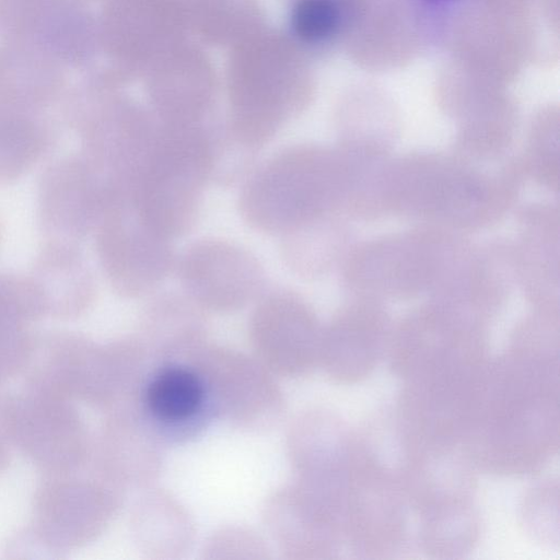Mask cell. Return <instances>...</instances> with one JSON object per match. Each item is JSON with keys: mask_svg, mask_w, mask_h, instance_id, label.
<instances>
[{"mask_svg": "<svg viewBox=\"0 0 560 560\" xmlns=\"http://www.w3.org/2000/svg\"><path fill=\"white\" fill-rule=\"evenodd\" d=\"M462 445L486 471L540 469L559 446V318L535 312L520 323L504 354L485 361L474 385Z\"/></svg>", "mask_w": 560, "mask_h": 560, "instance_id": "1", "label": "cell"}, {"mask_svg": "<svg viewBox=\"0 0 560 560\" xmlns=\"http://www.w3.org/2000/svg\"><path fill=\"white\" fill-rule=\"evenodd\" d=\"M455 153H410L393 159L386 183L388 214L464 232L487 228L506 214L524 177L518 160L493 168Z\"/></svg>", "mask_w": 560, "mask_h": 560, "instance_id": "2", "label": "cell"}, {"mask_svg": "<svg viewBox=\"0 0 560 560\" xmlns=\"http://www.w3.org/2000/svg\"><path fill=\"white\" fill-rule=\"evenodd\" d=\"M478 246L460 232L429 226L395 233L351 248L343 281L354 296L453 302L469 279Z\"/></svg>", "mask_w": 560, "mask_h": 560, "instance_id": "3", "label": "cell"}, {"mask_svg": "<svg viewBox=\"0 0 560 560\" xmlns=\"http://www.w3.org/2000/svg\"><path fill=\"white\" fill-rule=\"evenodd\" d=\"M352 175L340 147H294L275 156L247 182L241 210L255 228L284 234L334 215H348Z\"/></svg>", "mask_w": 560, "mask_h": 560, "instance_id": "4", "label": "cell"}, {"mask_svg": "<svg viewBox=\"0 0 560 560\" xmlns=\"http://www.w3.org/2000/svg\"><path fill=\"white\" fill-rule=\"evenodd\" d=\"M486 320L429 300L392 327L390 368L404 384L448 385L472 377L486 361Z\"/></svg>", "mask_w": 560, "mask_h": 560, "instance_id": "5", "label": "cell"}, {"mask_svg": "<svg viewBox=\"0 0 560 560\" xmlns=\"http://www.w3.org/2000/svg\"><path fill=\"white\" fill-rule=\"evenodd\" d=\"M211 170L209 141L201 135L172 130L155 137L131 191L141 218L168 240L186 233Z\"/></svg>", "mask_w": 560, "mask_h": 560, "instance_id": "6", "label": "cell"}, {"mask_svg": "<svg viewBox=\"0 0 560 560\" xmlns=\"http://www.w3.org/2000/svg\"><path fill=\"white\" fill-rule=\"evenodd\" d=\"M201 374L215 418L249 432L277 425L285 399L277 376L255 355L208 340L186 358Z\"/></svg>", "mask_w": 560, "mask_h": 560, "instance_id": "7", "label": "cell"}, {"mask_svg": "<svg viewBox=\"0 0 560 560\" xmlns=\"http://www.w3.org/2000/svg\"><path fill=\"white\" fill-rule=\"evenodd\" d=\"M406 502L400 479L359 441L345 498V545L369 558L398 551L407 536Z\"/></svg>", "mask_w": 560, "mask_h": 560, "instance_id": "8", "label": "cell"}, {"mask_svg": "<svg viewBox=\"0 0 560 560\" xmlns=\"http://www.w3.org/2000/svg\"><path fill=\"white\" fill-rule=\"evenodd\" d=\"M95 226L100 259L119 293L151 291L173 266L168 238L144 222L130 192L107 190Z\"/></svg>", "mask_w": 560, "mask_h": 560, "instance_id": "9", "label": "cell"}, {"mask_svg": "<svg viewBox=\"0 0 560 560\" xmlns=\"http://www.w3.org/2000/svg\"><path fill=\"white\" fill-rule=\"evenodd\" d=\"M133 401L165 446L195 441L217 419L201 374L186 359L156 362L147 370Z\"/></svg>", "mask_w": 560, "mask_h": 560, "instance_id": "10", "label": "cell"}, {"mask_svg": "<svg viewBox=\"0 0 560 560\" xmlns=\"http://www.w3.org/2000/svg\"><path fill=\"white\" fill-rule=\"evenodd\" d=\"M322 332L313 310L288 292L261 300L248 325L254 355L272 374L288 378L305 376L319 365Z\"/></svg>", "mask_w": 560, "mask_h": 560, "instance_id": "11", "label": "cell"}, {"mask_svg": "<svg viewBox=\"0 0 560 560\" xmlns=\"http://www.w3.org/2000/svg\"><path fill=\"white\" fill-rule=\"evenodd\" d=\"M336 503L294 481L271 492L264 502V524L282 557L322 560L345 547L342 515Z\"/></svg>", "mask_w": 560, "mask_h": 560, "instance_id": "12", "label": "cell"}, {"mask_svg": "<svg viewBox=\"0 0 560 560\" xmlns=\"http://www.w3.org/2000/svg\"><path fill=\"white\" fill-rule=\"evenodd\" d=\"M189 298L203 310L233 312L253 301L262 285L257 259L233 244L205 240L192 245L179 264Z\"/></svg>", "mask_w": 560, "mask_h": 560, "instance_id": "13", "label": "cell"}, {"mask_svg": "<svg viewBox=\"0 0 560 560\" xmlns=\"http://www.w3.org/2000/svg\"><path fill=\"white\" fill-rule=\"evenodd\" d=\"M392 327L382 302L355 296L323 327L319 366L337 383L360 382L387 351Z\"/></svg>", "mask_w": 560, "mask_h": 560, "instance_id": "14", "label": "cell"}, {"mask_svg": "<svg viewBox=\"0 0 560 560\" xmlns=\"http://www.w3.org/2000/svg\"><path fill=\"white\" fill-rule=\"evenodd\" d=\"M357 442L330 411H301L290 422L285 435V451L295 480L322 492L341 491Z\"/></svg>", "mask_w": 560, "mask_h": 560, "instance_id": "15", "label": "cell"}, {"mask_svg": "<svg viewBox=\"0 0 560 560\" xmlns=\"http://www.w3.org/2000/svg\"><path fill=\"white\" fill-rule=\"evenodd\" d=\"M560 212L551 203H533L518 215V233L511 244L514 280L535 311L559 313Z\"/></svg>", "mask_w": 560, "mask_h": 560, "instance_id": "16", "label": "cell"}, {"mask_svg": "<svg viewBox=\"0 0 560 560\" xmlns=\"http://www.w3.org/2000/svg\"><path fill=\"white\" fill-rule=\"evenodd\" d=\"M100 467L104 481L124 490L154 486L163 471L164 448L133 398L113 408L102 432Z\"/></svg>", "mask_w": 560, "mask_h": 560, "instance_id": "17", "label": "cell"}, {"mask_svg": "<svg viewBox=\"0 0 560 560\" xmlns=\"http://www.w3.org/2000/svg\"><path fill=\"white\" fill-rule=\"evenodd\" d=\"M105 189L89 160H66L48 170L40 186V215L54 241L69 243L96 225Z\"/></svg>", "mask_w": 560, "mask_h": 560, "instance_id": "18", "label": "cell"}, {"mask_svg": "<svg viewBox=\"0 0 560 560\" xmlns=\"http://www.w3.org/2000/svg\"><path fill=\"white\" fill-rule=\"evenodd\" d=\"M130 529L140 552L151 560H177L192 548L195 522L171 492L154 486L141 490L130 512Z\"/></svg>", "mask_w": 560, "mask_h": 560, "instance_id": "19", "label": "cell"}, {"mask_svg": "<svg viewBox=\"0 0 560 560\" xmlns=\"http://www.w3.org/2000/svg\"><path fill=\"white\" fill-rule=\"evenodd\" d=\"M202 307L190 298H164L143 312L136 337L150 360H184L206 342L207 324Z\"/></svg>", "mask_w": 560, "mask_h": 560, "instance_id": "20", "label": "cell"}, {"mask_svg": "<svg viewBox=\"0 0 560 560\" xmlns=\"http://www.w3.org/2000/svg\"><path fill=\"white\" fill-rule=\"evenodd\" d=\"M62 83L55 57L25 43L0 49V112L24 113L52 100Z\"/></svg>", "mask_w": 560, "mask_h": 560, "instance_id": "21", "label": "cell"}, {"mask_svg": "<svg viewBox=\"0 0 560 560\" xmlns=\"http://www.w3.org/2000/svg\"><path fill=\"white\" fill-rule=\"evenodd\" d=\"M32 279L42 293L46 312L78 313L92 299L91 275L70 243L56 241L49 244L43 250Z\"/></svg>", "mask_w": 560, "mask_h": 560, "instance_id": "22", "label": "cell"}, {"mask_svg": "<svg viewBox=\"0 0 560 560\" xmlns=\"http://www.w3.org/2000/svg\"><path fill=\"white\" fill-rule=\"evenodd\" d=\"M422 550L440 559L460 558L470 552L480 533L472 498L442 502L418 513Z\"/></svg>", "mask_w": 560, "mask_h": 560, "instance_id": "23", "label": "cell"}, {"mask_svg": "<svg viewBox=\"0 0 560 560\" xmlns=\"http://www.w3.org/2000/svg\"><path fill=\"white\" fill-rule=\"evenodd\" d=\"M284 234L283 256L301 275H323L350 252V234L341 215L324 218Z\"/></svg>", "mask_w": 560, "mask_h": 560, "instance_id": "24", "label": "cell"}, {"mask_svg": "<svg viewBox=\"0 0 560 560\" xmlns=\"http://www.w3.org/2000/svg\"><path fill=\"white\" fill-rule=\"evenodd\" d=\"M47 139L43 126L24 113L0 112V182L28 171L43 154Z\"/></svg>", "mask_w": 560, "mask_h": 560, "instance_id": "25", "label": "cell"}, {"mask_svg": "<svg viewBox=\"0 0 560 560\" xmlns=\"http://www.w3.org/2000/svg\"><path fill=\"white\" fill-rule=\"evenodd\" d=\"M560 140L556 116H546L534 124L518 158L524 177L552 191L559 190Z\"/></svg>", "mask_w": 560, "mask_h": 560, "instance_id": "26", "label": "cell"}, {"mask_svg": "<svg viewBox=\"0 0 560 560\" xmlns=\"http://www.w3.org/2000/svg\"><path fill=\"white\" fill-rule=\"evenodd\" d=\"M525 530L545 544L559 541V488L557 481H547L530 489L521 506Z\"/></svg>", "mask_w": 560, "mask_h": 560, "instance_id": "27", "label": "cell"}, {"mask_svg": "<svg viewBox=\"0 0 560 560\" xmlns=\"http://www.w3.org/2000/svg\"><path fill=\"white\" fill-rule=\"evenodd\" d=\"M268 547L255 530L228 526L214 530L202 546L203 559H269Z\"/></svg>", "mask_w": 560, "mask_h": 560, "instance_id": "28", "label": "cell"}, {"mask_svg": "<svg viewBox=\"0 0 560 560\" xmlns=\"http://www.w3.org/2000/svg\"><path fill=\"white\" fill-rule=\"evenodd\" d=\"M337 21V8L331 0H301L293 11L294 31L308 42L329 36Z\"/></svg>", "mask_w": 560, "mask_h": 560, "instance_id": "29", "label": "cell"}]
</instances>
